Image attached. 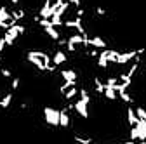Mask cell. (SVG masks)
<instances>
[{"label":"cell","instance_id":"obj_25","mask_svg":"<svg viewBox=\"0 0 146 144\" xmlns=\"http://www.w3.org/2000/svg\"><path fill=\"white\" fill-rule=\"evenodd\" d=\"M7 47V44H5V38L4 37H0V54H2L4 52V49Z\"/></svg>","mask_w":146,"mask_h":144},{"label":"cell","instance_id":"obj_7","mask_svg":"<svg viewBox=\"0 0 146 144\" xmlns=\"http://www.w3.org/2000/svg\"><path fill=\"white\" fill-rule=\"evenodd\" d=\"M137 122H139V118L134 111V108L131 104H127V123H129V127H136Z\"/></svg>","mask_w":146,"mask_h":144},{"label":"cell","instance_id":"obj_14","mask_svg":"<svg viewBox=\"0 0 146 144\" xmlns=\"http://www.w3.org/2000/svg\"><path fill=\"white\" fill-rule=\"evenodd\" d=\"M12 99H14V94L11 90V92H7L2 99H0V108H2V110H7V108L11 106V102H12Z\"/></svg>","mask_w":146,"mask_h":144},{"label":"cell","instance_id":"obj_23","mask_svg":"<svg viewBox=\"0 0 146 144\" xmlns=\"http://www.w3.org/2000/svg\"><path fill=\"white\" fill-rule=\"evenodd\" d=\"M0 75L9 80V78H12V71H11L9 68H0Z\"/></svg>","mask_w":146,"mask_h":144},{"label":"cell","instance_id":"obj_1","mask_svg":"<svg viewBox=\"0 0 146 144\" xmlns=\"http://www.w3.org/2000/svg\"><path fill=\"white\" fill-rule=\"evenodd\" d=\"M44 118H45L47 125H50V127H59V110H56V108L45 106L44 108Z\"/></svg>","mask_w":146,"mask_h":144},{"label":"cell","instance_id":"obj_6","mask_svg":"<svg viewBox=\"0 0 146 144\" xmlns=\"http://www.w3.org/2000/svg\"><path fill=\"white\" fill-rule=\"evenodd\" d=\"M68 61V54L64 52V50H56V52H54V56H52V63L54 64H56V66H61V64H64Z\"/></svg>","mask_w":146,"mask_h":144},{"label":"cell","instance_id":"obj_19","mask_svg":"<svg viewBox=\"0 0 146 144\" xmlns=\"http://www.w3.org/2000/svg\"><path fill=\"white\" fill-rule=\"evenodd\" d=\"M11 16H12V19L17 23V21H21V19H25V16H26V12H25V9H16V11H12L11 12Z\"/></svg>","mask_w":146,"mask_h":144},{"label":"cell","instance_id":"obj_9","mask_svg":"<svg viewBox=\"0 0 146 144\" xmlns=\"http://www.w3.org/2000/svg\"><path fill=\"white\" fill-rule=\"evenodd\" d=\"M136 130H137V141H146V120L137 122Z\"/></svg>","mask_w":146,"mask_h":144},{"label":"cell","instance_id":"obj_17","mask_svg":"<svg viewBox=\"0 0 146 144\" xmlns=\"http://www.w3.org/2000/svg\"><path fill=\"white\" fill-rule=\"evenodd\" d=\"M98 66H99V68H103V69H106V68L110 66V61H108L106 54H104L103 50L99 52V56H98Z\"/></svg>","mask_w":146,"mask_h":144},{"label":"cell","instance_id":"obj_10","mask_svg":"<svg viewBox=\"0 0 146 144\" xmlns=\"http://www.w3.org/2000/svg\"><path fill=\"white\" fill-rule=\"evenodd\" d=\"M61 77L66 82H77V78H78L75 69H61Z\"/></svg>","mask_w":146,"mask_h":144},{"label":"cell","instance_id":"obj_21","mask_svg":"<svg viewBox=\"0 0 146 144\" xmlns=\"http://www.w3.org/2000/svg\"><path fill=\"white\" fill-rule=\"evenodd\" d=\"M134 111H136V115H137V118H139V120H146V110H144L143 106L134 108Z\"/></svg>","mask_w":146,"mask_h":144},{"label":"cell","instance_id":"obj_11","mask_svg":"<svg viewBox=\"0 0 146 144\" xmlns=\"http://www.w3.org/2000/svg\"><path fill=\"white\" fill-rule=\"evenodd\" d=\"M89 45L90 47H94V49H106V42L101 38V37H90V40H89Z\"/></svg>","mask_w":146,"mask_h":144},{"label":"cell","instance_id":"obj_12","mask_svg":"<svg viewBox=\"0 0 146 144\" xmlns=\"http://www.w3.org/2000/svg\"><path fill=\"white\" fill-rule=\"evenodd\" d=\"M77 96H78V87H77V85H73V87H70L68 90H66V92L63 94L64 101H68V102H70V101H73V99H75Z\"/></svg>","mask_w":146,"mask_h":144},{"label":"cell","instance_id":"obj_24","mask_svg":"<svg viewBox=\"0 0 146 144\" xmlns=\"http://www.w3.org/2000/svg\"><path fill=\"white\" fill-rule=\"evenodd\" d=\"M94 12H96L98 16H101V17H103V16H106V9H103V7H96V9H94Z\"/></svg>","mask_w":146,"mask_h":144},{"label":"cell","instance_id":"obj_16","mask_svg":"<svg viewBox=\"0 0 146 144\" xmlns=\"http://www.w3.org/2000/svg\"><path fill=\"white\" fill-rule=\"evenodd\" d=\"M73 141H75L77 144H92V142H94L92 137H85V135H80V134H75V135H73Z\"/></svg>","mask_w":146,"mask_h":144},{"label":"cell","instance_id":"obj_22","mask_svg":"<svg viewBox=\"0 0 146 144\" xmlns=\"http://www.w3.org/2000/svg\"><path fill=\"white\" fill-rule=\"evenodd\" d=\"M19 83H21L19 78H17V77H12V78H11V90H12V92L17 90V89H19Z\"/></svg>","mask_w":146,"mask_h":144},{"label":"cell","instance_id":"obj_3","mask_svg":"<svg viewBox=\"0 0 146 144\" xmlns=\"http://www.w3.org/2000/svg\"><path fill=\"white\" fill-rule=\"evenodd\" d=\"M73 106H75V111H77V115L78 116H82V118H89V110H87V102L85 101H82V99H77L75 102H73Z\"/></svg>","mask_w":146,"mask_h":144},{"label":"cell","instance_id":"obj_4","mask_svg":"<svg viewBox=\"0 0 146 144\" xmlns=\"http://www.w3.org/2000/svg\"><path fill=\"white\" fill-rule=\"evenodd\" d=\"M71 123V118H70V110L64 106L63 110H59V127L61 129H68Z\"/></svg>","mask_w":146,"mask_h":144},{"label":"cell","instance_id":"obj_26","mask_svg":"<svg viewBox=\"0 0 146 144\" xmlns=\"http://www.w3.org/2000/svg\"><path fill=\"white\" fill-rule=\"evenodd\" d=\"M11 4L12 5H19V0H11Z\"/></svg>","mask_w":146,"mask_h":144},{"label":"cell","instance_id":"obj_2","mask_svg":"<svg viewBox=\"0 0 146 144\" xmlns=\"http://www.w3.org/2000/svg\"><path fill=\"white\" fill-rule=\"evenodd\" d=\"M17 37H21L19 35V30H17V23L16 24H12L9 30H5V33H4V38H5V44L7 45H14V42L17 40Z\"/></svg>","mask_w":146,"mask_h":144},{"label":"cell","instance_id":"obj_15","mask_svg":"<svg viewBox=\"0 0 146 144\" xmlns=\"http://www.w3.org/2000/svg\"><path fill=\"white\" fill-rule=\"evenodd\" d=\"M117 92H118V99H122L125 104H132V102H134L132 96L127 92V90H123V89H122V90H117Z\"/></svg>","mask_w":146,"mask_h":144},{"label":"cell","instance_id":"obj_20","mask_svg":"<svg viewBox=\"0 0 146 144\" xmlns=\"http://www.w3.org/2000/svg\"><path fill=\"white\" fill-rule=\"evenodd\" d=\"M94 89H96V92H98V94L103 96V92H104V82H101L99 77H94Z\"/></svg>","mask_w":146,"mask_h":144},{"label":"cell","instance_id":"obj_27","mask_svg":"<svg viewBox=\"0 0 146 144\" xmlns=\"http://www.w3.org/2000/svg\"><path fill=\"white\" fill-rule=\"evenodd\" d=\"M2 59H4V57H2V54H0V63H2Z\"/></svg>","mask_w":146,"mask_h":144},{"label":"cell","instance_id":"obj_18","mask_svg":"<svg viewBox=\"0 0 146 144\" xmlns=\"http://www.w3.org/2000/svg\"><path fill=\"white\" fill-rule=\"evenodd\" d=\"M0 21H12V24H16V21L12 19V16L7 11V7H0Z\"/></svg>","mask_w":146,"mask_h":144},{"label":"cell","instance_id":"obj_13","mask_svg":"<svg viewBox=\"0 0 146 144\" xmlns=\"http://www.w3.org/2000/svg\"><path fill=\"white\" fill-rule=\"evenodd\" d=\"M103 96H104L108 101H117V99H118V92L115 90L113 87H106V85H104V92H103Z\"/></svg>","mask_w":146,"mask_h":144},{"label":"cell","instance_id":"obj_5","mask_svg":"<svg viewBox=\"0 0 146 144\" xmlns=\"http://www.w3.org/2000/svg\"><path fill=\"white\" fill-rule=\"evenodd\" d=\"M136 50H129V52H120L118 54V59H117V64H127L131 63L134 57H136Z\"/></svg>","mask_w":146,"mask_h":144},{"label":"cell","instance_id":"obj_8","mask_svg":"<svg viewBox=\"0 0 146 144\" xmlns=\"http://www.w3.org/2000/svg\"><path fill=\"white\" fill-rule=\"evenodd\" d=\"M44 31L49 35V38H50V40H54V42H58V40L61 38V33L56 30V26H54L52 23H50V24H47V26H44Z\"/></svg>","mask_w":146,"mask_h":144}]
</instances>
